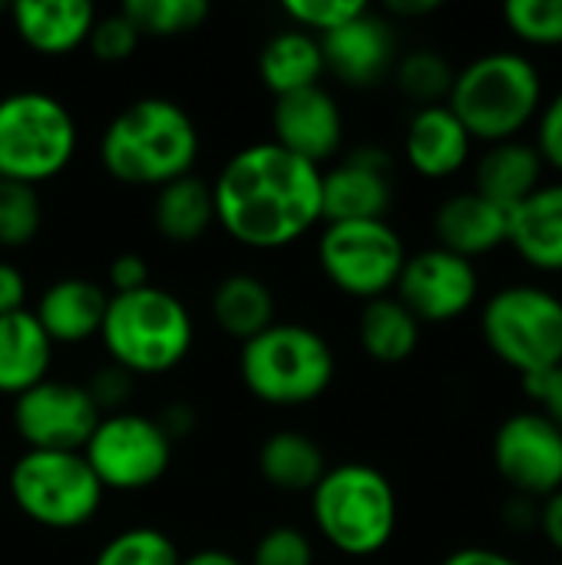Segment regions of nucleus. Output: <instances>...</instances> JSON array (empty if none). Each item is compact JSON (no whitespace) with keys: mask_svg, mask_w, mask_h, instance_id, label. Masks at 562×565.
Returning <instances> with one entry per match:
<instances>
[{"mask_svg":"<svg viewBox=\"0 0 562 565\" xmlns=\"http://www.w3.org/2000/svg\"><path fill=\"white\" fill-rule=\"evenodd\" d=\"M99 407L93 404L86 384L73 381H40L36 387L13 397V430L30 450L79 454L99 424Z\"/></svg>","mask_w":562,"mask_h":565,"instance_id":"nucleus-13","label":"nucleus"},{"mask_svg":"<svg viewBox=\"0 0 562 565\" xmlns=\"http://www.w3.org/2000/svg\"><path fill=\"white\" fill-rule=\"evenodd\" d=\"M86 391H89L93 404L99 407V414H116V411H123V404H126V397L132 391V374H126L116 364H103L89 377Z\"/></svg>","mask_w":562,"mask_h":565,"instance_id":"nucleus-39","label":"nucleus"},{"mask_svg":"<svg viewBox=\"0 0 562 565\" xmlns=\"http://www.w3.org/2000/svg\"><path fill=\"white\" fill-rule=\"evenodd\" d=\"M494 467L517 497L543 503L562 490V430L537 407L510 414L494 434Z\"/></svg>","mask_w":562,"mask_h":565,"instance_id":"nucleus-12","label":"nucleus"},{"mask_svg":"<svg viewBox=\"0 0 562 565\" xmlns=\"http://www.w3.org/2000/svg\"><path fill=\"white\" fill-rule=\"evenodd\" d=\"M252 565H315V546L295 526H272L258 536Z\"/></svg>","mask_w":562,"mask_h":565,"instance_id":"nucleus-37","label":"nucleus"},{"mask_svg":"<svg viewBox=\"0 0 562 565\" xmlns=\"http://www.w3.org/2000/svg\"><path fill=\"white\" fill-rule=\"evenodd\" d=\"M182 556L176 543L152 526H129L106 540L93 565H179Z\"/></svg>","mask_w":562,"mask_h":565,"instance_id":"nucleus-32","label":"nucleus"},{"mask_svg":"<svg viewBox=\"0 0 562 565\" xmlns=\"http://www.w3.org/2000/svg\"><path fill=\"white\" fill-rule=\"evenodd\" d=\"M179 565H245L238 556L225 553V550H199L192 556H185Z\"/></svg>","mask_w":562,"mask_h":565,"instance_id":"nucleus-48","label":"nucleus"},{"mask_svg":"<svg viewBox=\"0 0 562 565\" xmlns=\"http://www.w3.org/2000/svg\"><path fill=\"white\" fill-rule=\"evenodd\" d=\"M321 76H325L321 43L318 36L298 26L268 36L265 46L258 50V79L265 89L275 93V99L308 86H321Z\"/></svg>","mask_w":562,"mask_h":565,"instance_id":"nucleus-25","label":"nucleus"},{"mask_svg":"<svg viewBox=\"0 0 562 565\" xmlns=\"http://www.w3.org/2000/svg\"><path fill=\"white\" fill-rule=\"evenodd\" d=\"M139 36H185L209 20L205 0H126L119 7Z\"/></svg>","mask_w":562,"mask_h":565,"instance_id":"nucleus-31","label":"nucleus"},{"mask_svg":"<svg viewBox=\"0 0 562 565\" xmlns=\"http://www.w3.org/2000/svg\"><path fill=\"white\" fill-rule=\"evenodd\" d=\"M272 129L282 149L315 162L335 159L344 142V116L338 99L325 86H308L288 96H278L272 106Z\"/></svg>","mask_w":562,"mask_h":565,"instance_id":"nucleus-17","label":"nucleus"},{"mask_svg":"<svg viewBox=\"0 0 562 565\" xmlns=\"http://www.w3.org/2000/svg\"><path fill=\"white\" fill-rule=\"evenodd\" d=\"M238 374L255 401L268 407H305L331 387L335 351L315 328L275 321L242 344Z\"/></svg>","mask_w":562,"mask_h":565,"instance_id":"nucleus-5","label":"nucleus"},{"mask_svg":"<svg viewBox=\"0 0 562 565\" xmlns=\"http://www.w3.org/2000/svg\"><path fill=\"white\" fill-rule=\"evenodd\" d=\"M76 119L43 89L0 96V179L33 185L56 179L76 156Z\"/></svg>","mask_w":562,"mask_h":565,"instance_id":"nucleus-7","label":"nucleus"},{"mask_svg":"<svg viewBox=\"0 0 562 565\" xmlns=\"http://www.w3.org/2000/svg\"><path fill=\"white\" fill-rule=\"evenodd\" d=\"M7 10H10V7H7V3H3V0H0V13H7Z\"/></svg>","mask_w":562,"mask_h":565,"instance_id":"nucleus-49","label":"nucleus"},{"mask_svg":"<svg viewBox=\"0 0 562 565\" xmlns=\"http://www.w3.org/2000/svg\"><path fill=\"white\" fill-rule=\"evenodd\" d=\"M321 172L272 139L252 142L229 156L212 185L215 222L245 248H288L321 222Z\"/></svg>","mask_w":562,"mask_h":565,"instance_id":"nucleus-1","label":"nucleus"},{"mask_svg":"<svg viewBox=\"0 0 562 565\" xmlns=\"http://www.w3.org/2000/svg\"><path fill=\"white\" fill-rule=\"evenodd\" d=\"M103 490L136 493L156 487L172 463V440L156 417L136 411L103 414L79 450Z\"/></svg>","mask_w":562,"mask_h":565,"instance_id":"nucleus-11","label":"nucleus"},{"mask_svg":"<svg viewBox=\"0 0 562 565\" xmlns=\"http://www.w3.org/2000/svg\"><path fill=\"white\" fill-rule=\"evenodd\" d=\"M368 3L364 0H285L282 10L311 36H325L341 23L354 20Z\"/></svg>","mask_w":562,"mask_h":565,"instance_id":"nucleus-36","label":"nucleus"},{"mask_svg":"<svg viewBox=\"0 0 562 565\" xmlns=\"http://www.w3.org/2000/svg\"><path fill=\"white\" fill-rule=\"evenodd\" d=\"M407 262L404 238L388 218L325 222L318 238V265L325 278L348 298L374 301L394 291Z\"/></svg>","mask_w":562,"mask_h":565,"instance_id":"nucleus-10","label":"nucleus"},{"mask_svg":"<svg viewBox=\"0 0 562 565\" xmlns=\"http://www.w3.org/2000/svg\"><path fill=\"white\" fill-rule=\"evenodd\" d=\"M507 245L543 275H562V179L543 182L510 209Z\"/></svg>","mask_w":562,"mask_h":565,"instance_id":"nucleus-21","label":"nucleus"},{"mask_svg":"<svg viewBox=\"0 0 562 565\" xmlns=\"http://www.w3.org/2000/svg\"><path fill=\"white\" fill-rule=\"evenodd\" d=\"M199 159V129L185 106L166 96H139L126 103L99 136L103 169L139 189H162L192 172Z\"/></svg>","mask_w":562,"mask_h":565,"instance_id":"nucleus-2","label":"nucleus"},{"mask_svg":"<svg viewBox=\"0 0 562 565\" xmlns=\"http://www.w3.org/2000/svg\"><path fill=\"white\" fill-rule=\"evenodd\" d=\"M484 344L520 377L562 364V298L543 285L497 288L480 311Z\"/></svg>","mask_w":562,"mask_h":565,"instance_id":"nucleus-8","label":"nucleus"},{"mask_svg":"<svg viewBox=\"0 0 562 565\" xmlns=\"http://www.w3.org/2000/svg\"><path fill=\"white\" fill-rule=\"evenodd\" d=\"M547 103L540 66L520 50H487L457 70L447 106L474 142H507L537 122Z\"/></svg>","mask_w":562,"mask_h":565,"instance_id":"nucleus-3","label":"nucleus"},{"mask_svg":"<svg viewBox=\"0 0 562 565\" xmlns=\"http://www.w3.org/2000/svg\"><path fill=\"white\" fill-rule=\"evenodd\" d=\"M553 565H562V559H556V563H553Z\"/></svg>","mask_w":562,"mask_h":565,"instance_id":"nucleus-50","label":"nucleus"},{"mask_svg":"<svg viewBox=\"0 0 562 565\" xmlns=\"http://www.w3.org/2000/svg\"><path fill=\"white\" fill-rule=\"evenodd\" d=\"M13 507L36 526L46 530H79L86 526L99 503L103 487L93 477L83 454L60 450H26L13 460L10 477Z\"/></svg>","mask_w":562,"mask_h":565,"instance_id":"nucleus-9","label":"nucleus"},{"mask_svg":"<svg viewBox=\"0 0 562 565\" xmlns=\"http://www.w3.org/2000/svg\"><path fill=\"white\" fill-rule=\"evenodd\" d=\"M441 10V0H388L384 3V17L388 20H417V17H431Z\"/></svg>","mask_w":562,"mask_h":565,"instance_id":"nucleus-47","label":"nucleus"},{"mask_svg":"<svg viewBox=\"0 0 562 565\" xmlns=\"http://www.w3.org/2000/svg\"><path fill=\"white\" fill-rule=\"evenodd\" d=\"M394 202L391 152L381 146H358L338 166L321 172V218L368 222L384 218Z\"/></svg>","mask_w":562,"mask_h":565,"instance_id":"nucleus-15","label":"nucleus"},{"mask_svg":"<svg viewBox=\"0 0 562 565\" xmlns=\"http://www.w3.org/2000/svg\"><path fill=\"white\" fill-rule=\"evenodd\" d=\"M394 291L421 324H450L477 305L480 275L474 262L434 245L407 255Z\"/></svg>","mask_w":562,"mask_h":565,"instance_id":"nucleus-14","label":"nucleus"},{"mask_svg":"<svg viewBox=\"0 0 562 565\" xmlns=\"http://www.w3.org/2000/svg\"><path fill=\"white\" fill-rule=\"evenodd\" d=\"M109 305V291L89 278H60L46 285L40 295L33 315L46 338L56 344H83L89 338H99L103 315Z\"/></svg>","mask_w":562,"mask_h":565,"instance_id":"nucleus-22","label":"nucleus"},{"mask_svg":"<svg viewBox=\"0 0 562 565\" xmlns=\"http://www.w3.org/2000/svg\"><path fill=\"white\" fill-rule=\"evenodd\" d=\"M454 76H457V70L450 66V60L427 46L411 50V53L397 56V63H394V83L411 103H417V109L447 103Z\"/></svg>","mask_w":562,"mask_h":565,"instance_id":"nucleus-30","label":"nucleus"},{"mask_svg":"<svg viewBox=\"0 0 562 565\" xmlns=\"http://www.w3.org/2000/svg\"><path fill=\"white\" fill-rule=\"evenodd\" d=\"M258 473L268 487L285 493H311L328 473V460L318 440L301 430H275L258 447Z\"/></svg>","mask_w":562,"mask_h":565,"instance_id":"nucleus-28","label":"nucleus"},{"mask_svg":"<svg viewBox=\"0 0 562 565\" xmlns=\"http://www.w3.org/2000/svg\"><path fill=\"white\" fill-rule=\"evenodd\" d=\"M139 40L142 36L136 23L123 10H113V13H96L86 46L99 63H126L136 53Z\"/></svg>","mask_w":562,"mask_h":565,"instance_id":"nucleus-35","label":"nucleus"},{"mask_svg":"<svg viewBox=\"0 0 562 565\" xmlns=\"http://www.w3.org/2000/svg\"><path fill=\"white\" fill-rule=\"evenodd\" d=\"M0 185H3V179H0Z\"/></svg>","mask_w":562,"mask_h":565,"instance_id":"nucleus-51","label":"nucleus"},{"mask_svg":"<svg viewBox=\"0 0 562 565\" xmlns=\"http://www.w3.org/2000/svg\"><path fill=\"white\" fill-rule=\"evenodd\" d=\"M7 13L23 46L40 56H66L79 50L96 20L89 0H17Z\"/></svg>","mask_w":562,"mask_h":565,"instance_id":"nucleus-20","label":"nucleus"},{"mask_svg":"<svg viewBox=\"0 0 562 565\" xmlns=\"http://www.w3.org/2000/svg\"><path fill=\"white\" fill-rule=\"evenodd\" d=\"M209 311H212V321L229 338L245 344L275 324V295L262 278L248 271H232L212 288Z\"/></svg>","mask_w":562,"mask_h":565,"instance_id":"nucleus-27","label":"nucleus"},{"mask_svg":"<svg viewBox=\"0 0 562 565\" xmlns=\"http://www.w3.org/2000/svg\"><path fill=\"white\" fill-rule=\"evenodd\" d=\"M325 73L338 76L344 86L368 89L394 73L397 63V33L384 13L364 7L354 20L341 23L338 30L318 36Z\"/></svg>","mask_w":562,"mask_h":565,"instance_id":"nucleus-16","label":"nucleus"},{"mask_svg":"<svg viewBox=\"0 0 562 565\" xmlns=\"http://www.w3.org/2000/svg\"><path fill=\"white\" fill-rule=\"evenodd\" d=\"M441 565H523L517 556L510 553H500V550H490V546H464V550H454Z\"/></svg>","mask_w":562,"mask_h":565,"instance_id":"nucleus-44","label":"nucleus"},{"mask_svg":"<svg viewBox=\"0 0 562 565\" xmlns=\"http://www.w3.org/2000/svg\"><path fill=\"white\" fill-rule=\"evenodd\" d=\"M503 23L527 46H562V0H510Z\"/></svg>","mask_w":562,"mask_h":565,"instance_id":"nucleus-34","label":"nucleus"},{"mask_svg":"<svg viewBox=\"0 0 562 565\" xmlns=\"http://www.w3.org/2000/svg\"><path fill=\"white\" fill-rule=\"evenodd\" d=\"M434 235H437V248H447L474 262L507 245L510 212L484 199L477 189L454 192L434 212Z\"/></svg>","mask_w":562,"mask_h":565,"instance_id":"nucleus-18","label":"nucleus"},{"mask_svg":"<svg viewBox=\"0 0 562 565\" xmlns=\"http://www.w3.org/2000/svg\"><path fill=\"white\" fill-rule=\"evenodd\" d=\"M156 420H159L162 434L176 444L179 437L192 434V427H195V411H192L189 404H169V407H162V414H159Z\"/></svg>","mask_w":562,"mask_h":565,"instance_id":"nucleus-46","label":"nucleus"},{"mask_svg":"<svg viewBox=\"0 0 562 565\" xmlns=\"http://www.w3.org/2000/svg\"><path fill=\"white\" fill-rule=\"evenodd\" d=\"M53 341L30 308L0 315V394L20 397L50 377Z\"/></svg>","mask_w":562,"mask_h":565,"instance_id":"nucleus-24","label":"nucleus"},{"mask_svg":"<svg viewBox=\"0 0 562 565\" xmlns=\"http://www.w3.org/2000/svg\"><path fill=\"white\" fill-rule=\"evenodd\" d=\"M503 520H507V526H510V530H517V533H530V530H537V526H540V503L513 493V497L507 500V507H503Z\"/></svg>","mask_w":562,"mask_h":565,"instance_id":"nucleus-43","label":"nucleus"},{"mask_svg":"<svg viewBox=\"0 0 562 565\" xmlns=\"http://www.w3.org/2000/svg\"><path fill=\"white\" fill-rule=\"evenodd\" d=\"M315 530L344 556L381 553L397 530V493L371 463H341L311 490Z\"/></svg>","mask_w":562,"mask_h":565,"instance_id":"nucleus-6","label":"nucleus"},{"mask_svg":"<svg viewBox=\"0 0 562 565\" xmlns=\"http://www.w3.org/2000/svg\"><path fill=\"white\" fill-rule=\"evenodd\" d=\"M474 152V139L464 122L450 113L447 103L421 106L407 119L404 129V159L424 179H450L457 175Z\"/></svg>","mask_w":562,"mask_h":565,"instance_id":"nucleus-19","label":"nucleus"},{"mask_svg":"<svg viewBox=\"0 0 562 565\" xmlns=\"http://www.w3.org/2000/svg\"><path fill=\"white\" fill-rule=\"evenodd\" d=\"M358 341L368 358L381 364H401L421 344V321L394 295H384L364 301L358 318Z\"/></svg>","mask_w":562,"mask_h":565,"instance_id":"nucleus-29","label":"nucleus"},{"mask_svg":"<svg viewBox=\"0 0 562 565\" xmlns=\"http://www.w3.org/2000/svg\"><path fill=\"white\" fill-rule=\"evenodd\" d=\"M106 281L113 288V295H129V291H139L149 285V265L142 255L136 252H123L109 262L106 268Z\"/></svg>","mask_w":562,"mask_h":565,"instance_id":"nucleus-41","label":"nucleus"},{"mask_svg":"<svg viewBox=\"0 0 562 565\" xmlns=\"http://www.w3.org/2000/svg\"><path fill=\"white\" fill-rule=\"evenodd\" d=\"M537 530L547 536V543L560 553L562 559V490H556L553 497H547L540 503V526Z\"/></svg>","mask_w":562,"mask_h":565,"instance_id":"nucleus-45","label":"nucleus"},{"mask_svg":"<svg viewBox=\"0 0 562 565\" xmlns=\"http://www.w3.org/2000/svg\"><path fill=\"white\" fill-rule=\"evenodd\" d=\"M523 387L527 394L533 397L537 411L547 414L556 427L562 430V364L547 371V374H537V377H523Z\"/></svg>","mask_w":562,"mask_h":565,"instance_id":"nucleus-40","label":"nucleus"},{"mask_svg":"<svg viewBox=\"0 0 562 565\" xmlns=\"http://www.w3.org/2000/svg\"><path fill=\"white\" fill-rule=\"evenodd\" d=\"M26 308V278L17 265L0 262V315H13Z\"/></svg>","mask_w":562,"mask_h":565,"instance_id":"nucleus-42","label":"nucleus"},{"mask_svg":"<svg viewBox=\"0 0 562 565\" xmlns=\"http://www.w3.org/2000/svg\"><path fill=\"white\" fill-rule=\"evenodd\" d=\"M212 222H215V199H212V185L202 175L189 172L156 189L152 225L166 242L192 245L212 228Z\"/></svg>","mask_w":562,"mask_h":565,"instance_id":"nucleus-26","label":"nucleus"},{"mask_svg":"<svg viewBox=\"0 0 562 565\" xmlns=\"http://www.w3.org/2000/svg\"><path fill=\"white\" fill-rule=\"evenodd\" d=\"M43 225V202L33 185H0V248H26Z\"/></svg>","mask_w":562,"mask_h":565,"instance_id":"nucleus-33","label":"nucleus"},{"mask_svg":"<svg viewBox=\"0 0 562 565\" xmlns=\"http://www.w3.org/2000/svg\"><path fill=\"white\" fill-rule=\"evenodd\" d=\"M537 152L543 156V162L550 169L562 172V86L543 103L540 116H537V139H533Z\"/></svg>","mask_w":562,"mask_h":565,"instance_id":"nucleus-38","label":"nucleus"},{"mask_svg":"<svg viewBox=\"0 0 562 565\" xmlns=\"http://www.w3.org/2000/svg\"><path fill=\"white\" fill-rule=\"evenodd\" d=\"M543 172H547V162L533 142L507 139L480 152L474 166V189L484 199L510 212L513 205H520L527 195H533L543 185Z\"/></svg>","mask_w":562,"mask_h":565,"instance_id":"nucleus-23","label":"nucleus"},{"mask_svg":"<svg viewBox=\"0 0 562 565\" xmlns=\"http://www.w3.org/2000/svg\"><path fill=\"white\" fill-rule=\"evenodd\" d=\"M99 341L109 364L132 377H159L189 358L195 324L172 291L146 285L129 295H109Z\"/></svg>","mask_w":562,"mask_h":565,"instance_id":"nucleus-4","label":"nucleus"}]
</instances>
